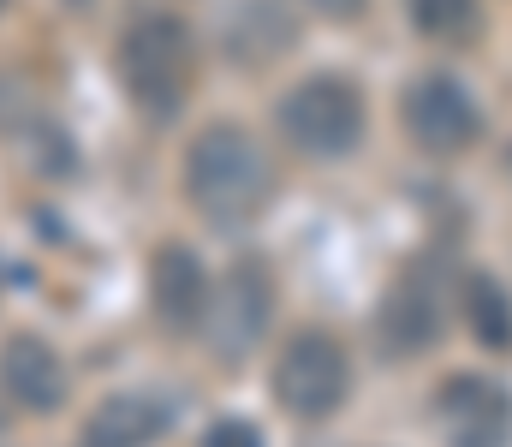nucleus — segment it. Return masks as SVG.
Wrapping results in <instances>:
<instances>
[{"label": "nucleus", "instance_id": "obj_1", "mask_svg": "<svg viewBox=\"0 0 512 447\" xmlns=\"http://www.w3.org/2000/svg\"><path fill=\"white\" fill-rule=\"evenodd\" d=\"M185 185H191V203L209 215V221H245L268 203V155L239 132V126H209L191 155H185Z\"/></svg>", "mask_w": 512, "mask_h": 447}, {"label": "nucleus", "instance_id": "obj_2", "mask_svg": "<svg viewBox=\"0 0 512 447\" xmlns=\"http://www.w3.org/2000/svg\"><path fill=\"white\" fill-rule=\"evenodd\" d=\"M120 72L143 108H179L191 78V42L179 18H137L120 36Z\"/></svg>", "mask_w": 512, "mask_h": 447}, {"label": "nucleus", "instance_id": "obj_3", "mask_svg": "<svg viewBox=\"0 0 512 447\" xmlns=\"http://www.w3.org/2000/svg\"><path fill=\"white\" fill-rule=\"evenodd\" d=\"M280 126L310 155H346L364 132V102L346 78H310L280 102Z\"/></svg>", "mask_w": 512, "mask_h": 447}, {"label": "nucleus", "instance_id": "obj_4", "mask_svg": "<svg viewBox=\"0 0 512 447\" xmlns=\"http://www.w3.org/2000/svg\"><path fill=\"white\" fill-rule=\"evenodd\" d=\"M274 394L298 418H328L346 400V352L328 334H298L274 370Z\"/></svg>", "mask_w": 512, "mask_h": 447}, {"label": "nucleus", "instance_id": "obj_5", "mask_svg": "<svg viewBox=\"0 0 512 447\" xmlns=\"http://www.w3.org/2000/svg\"><path fill=\"white\" fill-rule=\"evenodd\" d=\"M405 126H411V138L423 149L453 155V149H465L477 138V102H471L453 78L429 72V78H417V84L405 90Z\"/></svg>", "mask_w": 512, "mask_h": 447}, {"label": "nucleus", "instance_id": "obj_6", "mask_svg": "<svg viewBox=\"0 0 512 447\" xmlns=\"http://www.w3.org/2000/svg\"><path fill=\"white\" fill-rule=\"evenodd\" d=\"M441 436L447 447H507L512 436V400L483 376H453L441 388Z\"/></svg>", "mask_w": 512, "mask_h": 447}, {"label": "nucleus", "instance_id": "obj_7", "mask_svg": "<svg viewBox=\"0 0 512 447\" xmlns=\"http://www.w3.org/2000/svg\"><path fill=\"white\" fill-rule=\"evenodd\" d=\"M262 322H268V281L256 275L251 263L245 269H233L227 275V287L209 298V334H215V346L221 352H245L256 334H262Z\"/></svg>", "mask_w": 512, "mask_h": 447}, {"label": "nucleus", "instance_id": "obj_8", "mask_svg": "<svg viewBox=\"0 0 512 447\" xmlns=\"http://www.w3.org/2000/svg\"><path fill=\"white\" fill-rule=\"evenodd\" d=\"M149 287H155V304H161V316H167L173 328H191V322L209 310V281H203V269H197V257H191L185 245L155 251Z\"/></svg>", "mask_w": 512, "mask_h": 447}, {"label": "nucleus", "instance_id": "obj_9", "mask_svg": "<svg viewBox=\"0 0 512 447\" xmlns=\"http://www.w3.org/2000/svg\"><path fill=\"white\" fill-rule=\"evenodd\" d=\"M0 376H6V388L18 394V406H30V412H48V406H60V394H66V370H60V358H54L42 340H30V334L6 346Z\"/></svg>", "mask_w": 512, "mask_h": 447}, {"label": "nucleus", "instance_id": "obj_10", "mask_svg": "<svg viewBox=\"0 0 512 447\" xmlns=\"http://www.w3.org/2000/svg\"><path fill=\"white\" fill-rule=\"evenodd\" d=\"M435 328H441V304H435L423 275H411L387 304V340L393 346H423V340H435Z\"/></svg>", "mask_w": 512, "mask_h": 447}, {"label": "nucleus", "instance_id": "obj_11", "mask_svg": "<svg viewBox=\"0 0 512 447\" xmlns=\"http://www.w3.org/2000/svg\"><path fill=\"white\" fill-rule=\"evenodd\" d=\"M155 430H161V412L149 400H108L96 412V424H90V442L96 447H137V442H149Z\"/></svg>", "mask_w": 512, "mask_h": 447}, {"label": "nucleus", "instance_id": "obj_12", "mask_svg": "<svg viewBox=\"0 0 512 447\" xmlns=\"http://www.w3.org/2000/svg\"><path fill=\"white\" fill-rule=\"evenodd\" d=\"M465 310H471V328H477L489 346H512V304L489 275H471V281H465Z\"/></svg>", "mask_w": 512, "mask_h": 447}, {"label": "nucleus", "instance_id": "obj_13", "mask_svg": "<svg viewBox=\"0 0 512 447\" xmlns=\"http://www.w3.org/2000/svg\"><path fill=\"white\" fill-rule=\"evenodd\" d=\"M411 18L423 36H441V42H471L483 24L477 0H411Z\"/></svg>", "mask_w": 512, "mask_h": 447}, {"label": "nucleus", "instance_id": "obj_14", "mask_svg": "<svg viewBox=\"0 0 512 447\" xmlns=\"http://www.w3.org/2000/svg\"><path fill=\"white\" fill-rule=\"evenodd\" d=\"M203 447H262V442H256V430H245V424H215Z\"/></svg>", "mask_w": 512, "mask_h": 447}, {"label": "nucleus", "instance_id": "obj_15", "mask_svg": "<svg viewBox=\"0 0 512 447\" xmlns=\"http://www.w3.org/2000/svg\"><path fill=\"white\" fill-rule=\"evenodd\" d=\"M310 6H316V12H352L358 0H310Z\"/></svg>", "mask_w": 512, "mask_h": 447}, {"label": "nucleus", "instance_id": "obj_16", "mask_svg": "<svg viewBox=\"0 0 512 447\" xmlns=\"http://www.w3.org/2000/svg\"><path fill=\"white\" fill-rule=\"evenodd\" d=\"M66 6H90V0H66Z\"/></svg>", "mask_w": 512, "mask_h": 447}]
</instances>
